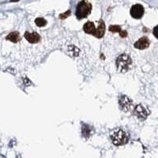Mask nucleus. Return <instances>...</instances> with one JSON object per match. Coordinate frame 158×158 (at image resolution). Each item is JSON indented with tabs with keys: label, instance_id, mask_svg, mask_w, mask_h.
<instances>
[{
	"label": "nucleus",
	"instance_id": "dca6fc26",
	"mask_svg": "<svg viewBox=\"0 0 158 158\" xmlns=\"http://www.w3.org/2000/svg\"><path fill=\"white\" fill-rule=\"evenodd\" d=\"M119 36H120L122 38H125L126 36H127V32L126 31H120L119 32Z\"/></svg>",
	"mask_w": 158,
	"mask_h": 158
},
{
	"label": "nucleus",
	"instance_id": "4468645a",
	"mask_svg": "<svg viewBox=\"0 0 158 158\" xmlns=\"http://www.w3.org/2000/svg\"><path fill=\"white\" fill-rule=\"evenodd\" d=\"M109 31L111 32V33H119L121 31V27L119 25H111L109 27Z\"/></svg>",
	"mask_w": 158,
	"mask_h": 158
},
{
	"label": "nucleus",
	"instance_id": "9b49d317",
	"mask_svg": "<svg viewBox=\"0 0 158 158\" xmlns=\"http://www.w3.org/2000/svg\"><path fill=\"white\" fill-rule=\"evenodd\" d=\"M6 39L7 40H10L13 42V43H17L18 41H20L21 40V36H20V34L18 32H12L10 33L6 37Z\"/></svg>",
	"mask_w": 158,
	"mask_h": 158
},
{
	"label": "nucleus",
	"instance_id": "f3484780",
	"mask_svg": "<svg viewBox=\"0 0 158 158\" xmlns=\"http://www.w3.org/2000/svg\"><path fill=\"white\" fill-rule=\"evenodd\" d=\"M24 84L25 85H30L31 84H32V82H31L30 80H29V78H25L24 79Z\"/></svg>",
	"mask_w": 158,
	"mask_h": 158
},
{
	"label": "nucleus",
	"instance_id": "2eb2a0df",
	"mask_svg": "<svg viewBox=\"0 0 158 158\" xmlns=\"http://www.w3.org/2000/svg\"><path fill=\"white\" fill-rule=\"evenodd\" d=\"M71 10H67L66 12L63 13H61V14L59 15V18H60V19H66V17H68L70 15H71Z\"/></svg>",
	"mask_w": 158,
	"mask_h": 158
},
{
	"label": "nucleus",
	"instance_id": "39448f33",
	"mask_svg": "<svg viewBox=\"0 0 158 158\" xmlns=\"http://www.w3.org/2000/svg\"><path fill=\"white\" fill-rule=\"evenodd\" d=\"M144 14V8L142 5L136 4L131 8V15L135 19H140Z\"/></svg>",
	"mask_w": 158,
	"mask_h": 158
},
{
	"label": "nucleus",
	"instance_id": "1a4fd4ad",
	"mask_svg": "<svg viewBox=\"0 0 158 158\" xmlns=\"http://www.w3.org/2000/svg\"><path fill=\"white\" fill-rule=\"evenodd\" d=\"M104 33H105V24L103 21L100 20L99 22L98 28L95 30V33H93V35L97 38H102L104 35Z\"/></svg>",
	"mask_w": 158,
	"mask_h": 158
},
{
	"label": "nucleus",
	"instance_id": "0eeeda50",
	"mask_svg": "<svg viewBox=\"0 0 158 158\" xmlns=\"http://www.w3.org/2000/svg\"><path fill=\"white\" fill-rule=\"evenodd\" d=\"M24 38L32 44H36L38 43L40 40V36L36 32H33V33H29V32H25L24 34Z\"/></svg>",
	"mask_w": 158,
	"mask_h": 158
},
{
	"label": "nucleus",
	"instance_id": "f8f14e48",
	"mask_svg": "<svg viewBox=\"0 0 158 158\" xmlns=\"http://www.w3.org/2000/svg\"><path fill=\"white\" fill-rule=\"evenodd\" d=\"M68 49H69V53L71 54L73 57H77V56H78L80 50L77 47H75L74 45H70L68 47Z\"/></svg>",
	"mask_w": 158,
	"mask_h": 158
},
{
	"label": "nucleus",
	"instance_id": "423d86ee",
	"mask_svg": "<svg viewBox=\"0 0 158 158\" xmlns=\"http://www.w3.org/2000/svg\"><path fill=\"white\" fill-rule=\"evenodd\" d=\"M134 113L137 117L142 119H145L146 117L148 116L149 111L142 104H138L136 105L134 109Z\"/></svg>",
	"mask_w": 158,
	"mask_h": 158
},
{
	"label": "nucleus",
	"instance_id": "ddd939ff",
	"mask_svg": "<svg viewBox=\"0 0 158 158\" xmlns=\"http://www.w3.org/2000/svg\"><path fill=\"white\" fill-rule=\"evenodd\" d=\"M35 23H36L37 26L43 27V26L46 25L47 22L44 18H43V17H37V18H36V20H35Z\"/></svg>",
	"mask_w": 158,
	"mask_h": 158
},
{
	"label": "nucleus",
	"instance_id": "9d476101",
	"mask_svg": "<svg viewBox=\"0 0 158 158\" xmlns=\"http://www.w3.org/2000/svg\"><path fill=\"white\" fill-rule=\"evenodd\" d=\"M84 31L85 32L88 34H93L95 33V30H96V27H95V24L92 22H88L85 24H84L83 27Z\"/></svg>",
	"mask_w": 158,
	"mask_h": 158
},
{
	"label": "nucleus",
	"instance_id": "7ed1b4c3",
	"mask_svg": "<svg viewBox=\"0 0 158 158\" xmlns=\"http://www.w3.org/2000/svg\"><path fill=\"white\" fill-rule=\"evenodd\" d=\"M91 10H92V5L86 0H82L77 6L76 16L78 19L84 18L89 14Z\"/></svg>",
	"mask_w": 158,
	"mask_h": 158
},
{
	"label": "nucleus",
	"instance_id": "f03ea898",
	"mask_svg": "<svg viewBox=\"0 0 158 158\" xmlns=\"http://www.w3.org/2000/svg\"><path fill=\"white\" fill-rule=\"evenodd\" d=\"M131 65V59L128 55L122 54L116 59V66L119 72L125 73L129 70Z\"/></svg>",
	"mask_w": 158,
	"mask_h": 158
},
{
	"label": "nucleus",
	"instance_id": "f257e3e1",
	"mask_svg": "<svg viewBox=\"0 0 158 158\" xmlns=\"http://www.w3.org/2000/svg\"><path fill=\"white\" fill-rule=\"evenodd\" d=\"M111 139L114 145L119 146L127 143L129 136L126 133L120 128H116L111 132Z\"/></svg>",
	"mask_w": 158,
	"mask_h": 158
},
{
	"label": "nucleus",
	"instance_id": "6e6552de",
	"mask_svg": "<svg viewBox=\"0 0 158 158\" xmlns=\"http://www.w3.org/2000/svg\"><path fill=\"white\" fill-rule=\"evenodd\" d=\"M149 46V40L147 37L143 36L142 38L135 42L134 44V48L137 49H140V50H142V49H146Z\"/></svg>",
	"mask_w": 158,
	"mask_h": 158
},
{
	"label": "nucleus",
	"instance_id": "20e7f679",
	"mask_svg": "<svg viewBox=\"0 0 158 158\" xmlns=\"http://www.w3.org/2000/svg\"><path fill=\"white\" fill-rule=\"evenodd\" d=\"M119 106H120V108L122 111H128L131 109L133 102L128 97L125 96V95H122V96L119 97Z\"/></svg>",
	"mask_w": 158,
	"mask_h": 158
}]
</instances>
